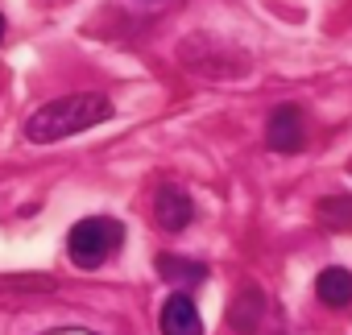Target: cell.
I'll return each instance as SVG.
<instances>
[{"mask_svg":"<svg viewBox=\"0 0 352 335\" xmlns=\"http://www.w3.org/2000/svg\"><path fill=\"white\" fill-rule=\"evenodd\" d=\"M112 100L100 95V91H79V95H63V100H50L46 108H38L30 120H25V141L34 145H50V141H67L83 128H96L104 120H112Z\"/></svg>","mask_w":352,"mask_h":335,"instance_id":"1","label":"cell"},{"mask_svg":"<svg viewBox=\"0 0 352 335\" xmlns=\"http://www.w3.org/2000/svg\"><path fill=\"white\" fill-rule=\"evenodd\" d=\"M124 240V228L112 216H87L67 232V257L79 269H100Z\"/></svg>","mask_w":352,"mask_h":335,"instance_id":"2","label":"cell"},{"mask_svg":"<svg viewBox=\"0 0 352 335\" xmlns=\"http://www.w3.org/2000/svg\"><path fill=\"white\" fill-rule=\"evenodd\" d=\"M265 145L274 153H302L307 149V120L298 104H278L265 120Z\"/></svg>","mask_w":352,"mask_h":335,"instance_id":"3","label":"cell"},{"mask_svg":"<svg viewBox=\"0 0 352 335\" xmlns=\"http://www.w3.org/2000/svg\"><path fill=\"white\" fill-rule=\"evenodd\" d=\"M153 220L162 232H183L191 220H195V203L183 187H174V183H162L157 195H153Z\"/></svg>","mask_w":352,"mask_h":335,"instance_id":"4","label":"cell"},{"mask_svg":"<svg viewBox=\"0 0 352 335\" xmlns=\"http://www.w3.org/2000/svg\"><path fill=\"white\" fill-rule=\"evenodd\" d=\"M157 327H162V335H204V319H199V306L191 302V294H183V290L170 294Z\"/></svg>","mask_w":352,"mask_h":335,"instance_id":"5","label":"cell"},{"mask_svg":"<svg viewBox=\"0 0 352 335\" xmlns=\"http://www.w3.org/2000/svg\"><path fill=\"white\" fill-rule=\"evenodd\" d=\"M315 294H319L323 306L344 310V306L352 302V273H348L344 265H327V269L315 277Z\"/></svg>","mask_w":352,"mask_h":335,"instance_id":"6","label":"cell"},{"mask_svg":"<svg viewBox=\"0 0 352 335\" xmlns=\"http://www.w3.org/2000/svg\"><path fill=\"white\" fill-rule=\"evenodd\" d=\"M261 314H265V298H261V290H257V286L241 290V294L232 298V306H228V323H232L241 335H253V331H257V323H261Z\"/></svg>","mask_w":352,"mask_h":335,"instance_id":"7","label":"cell"},{"mask_svg":"<svg viewBox=\"0 0 352 335\" xmlns=\"http://www.w3.org/2000/svg\"><path fill=\"white\" fill-rule=\"evenodd\" d=\"M157 273H162L170 286H199V281L208 277V265L187 261V257H170V253H162V257H157Z\"/></svg>","mask_w":352,"mask_h":335,"instance_id":"8","label":"cell"},{"mask_svg":"<svg viewBox=\"0 0 352 335\" xmlns=\"http://www.w3.org/2000/svg\"><path fill=\"white\" fill-rule=\"evenodd\" d=\"M319 224L331 228V232H352V195H327L319 207H315Z\"/></svg>","mask_w":352,"mask_h":335,"instance_id":"9","label":"cell"},{"mask_svg":"<svg viewBox=\"0 0 352 335\" xmlns=\"http://www.w3.org/2000/svg\"><path fill=\"white\" fill-rule=\"evenodd\" d=\"M46 335H96V331H83V327H58V331H46Z\"/></svg>","mask_w":352,"mask_h":335,"instance_id":"10","label":"cell"},{"mask_svg":"<svg viewBox=\"0 0 352 335\" xmlns=\"http://www.w3.org/2000/svg\"><path fill=\"white\" fill-rule=\"evenodd\" d=\"M5 34H9V25H5V13H0V42H5Z\"/></svg>","mask_w":352,"mask_h":335,"instance_id":"11","label":"cell"}]
</instances>
